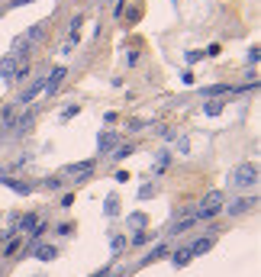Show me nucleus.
<instances>
[{
    "label": "nucleus",
    "instance_id": "ddd939ff",
    "mask_svg": "<svg viewBox=\"0 0 261 277\" xmlns=\"http://www.w3.org/2000/svg\"><path fill=\"white\" fill-rule=\"evenodd\" d=\"M16 116H20V107H16V103H7V107H3V113H0V119H3V129L10 132V126L16 123Z\"/></svg>",
    "mask_w": 261,
    "mask_h": 277
},
{
    "label": "nucleus",
    "instance_id": "1a4fd4ad",
    "mask_svg": "<svg viewBox=\"0 0 261 277\" xmlns=\"http://www.w3.org/2000/svg\"><path fill=\"white\" fill-rule=\"evenodd\" d=\"M252 207H255V197H238V200H232L226 209H229V216H245Z\"/></svg>",
    "mask_w": 261,
    "mask_h": 277
},
{
    "label": "nucleus",
    "instance_id": "f8f14e48",
    "mask_svg": "<svg viewBox=\"0 0 261 277\" xmlns=\"http://www.w3.org/2000/svg\"><path fill=\"white\" fill-rule=\"evenodd\" d=\"M32 254H36L39 261H55V258H58V248H55V245H36V248H32Z\"/></svg>",
    "mask_w": 261,
    "mask_h": 277
},
{
    "label": "nucleus",
    "instance_id": "bb28decb",
    "mask_svg": "<svg viewBox=\"0 0 261 277\" xmlns=\"http://www.w3.org/2000/svg\"><path fill=\"white\" fill-rule=\"evenodd\" d=\"M168 164H171V152H162V155H158V164H155V171H165Z\"/></svg>",
    "mask_w": 261,
    "mask_h": 277
},
{
    "label": "nucleus",
    "instance_id": "20e7f679",
    "mask_svg": "<svg viewBox=\"0 0 261 277\" xmlns=\"http://www.w3.org/2000/svg\"><path fill=\"white\" fill-rule=\"evenodd\" d=\"M62 174L65 177H74V181H87V177L94 174V158H87V162H74V164H65Z\"/></svg>",
    "mask_w": 261,
    "mask_h": 277
},
{
    "label": "nucleus",
    "instance_id": "39448f33",
    "mask_svg": "<svg viewBox=\"0 0 261 277\" xmlns=\"http://www.w3.org/2000/svg\"><path fill=\"white\" fill-rule=\"evenodd\" d=\"M39 93H46V77H42V74H39L36 77V81H32V84L29 87H26V91L23 93H20V97H16V107H23V103H29V100H36V97H39Z\"/></svg>",
    "mask_w": 261,
    "mask_h": 277
},
{
    "label": "nucleus",
    "instance_id": "2f4dec72",
    "mask_svg": "<svg viewBox=\"0 0 261 277\" xmlns=\"http://www.w3.org/2000/svg\"><path fill=\"white\" fill-rule=\"evenodd\" d=\"M26 3H32V0H10L3 10H16V7H26Z\"/></svg>",
    "mask_w": 261,
    "mask_h": 277
},
{
    "label": "nucleus",
    "instance_id": "9b49d317",
    "mask_svg": "<svg viewBox=\"0 0 261 277\" xmlns=\"http://www.w3.org/2000/svg\"><path fill=\"white\" fill-rule=\"evenodd\" d=\"M3 187H10L13 193H20V197H29L32 187L26 184V181H16V177H3Z\"/></svg>",
    "mask_w": 261,
    "mask_h": 277
},
{
    "label": "nucleus",
    "instance_id": "f03ea898",
    "mask_svg": "<svg viewBox=\"0 0 261 277\" xmlns=\"http://www.w3.org/2000/svg\"><path fill=\"white\" fill-rule=\"evenodd\" d=\"M229 187H232V190H242V193L255 190V187H258V164H255V162H242L229 174Z\"/></svg>",
    "mask_w": 261,
    "mask_h": 277
},
{
    "label": "nucleus",
    "instance_id": "6ab92c4d",
    "mask_svg": "<svg viewBox=\"0 0 261 277\" xmlns=\"http://www.w3.org/2000/svg\"><path fill=\"white\" fill-rule=\"evenodd\" d=\"M223 100H207V103H203V113H207V116H219V113H223Z\"/></svg>",
    "mask_w": 261,
    "mask_h": 277
},
{
    "label": "nucleus",
    "instance_id": "0eeeda50",
    "mask_svg": "<svg viewBox=\"0 0 261 277\" xmlns=\"http://www.w3.org/2000/svg\"><path fill=\"white\" fill-rule=\"evenodd\" d=\"M65 74H68V68H65V65H58V68L48 71V77H46V93H55V91H58V87H62V81H65Z\"/></svg>",
    "mask_w": 261,
    "mask_h": 277
},
{
    "label": "nucleus",
    "instance_id": "f257e3e1",
    "mask_svg": "<svg viewBox=\"0 0 261 277\" xmlns=\"http://www.w3.org/2000/svg\"><path fill=\"white\" fill-rule=\"evenodd\" d=\"M42 39H46V26H42V23L29 26L23 36H16L13 42H10V55H16V58H23V62H26V58L32 55V48H36Z\"/></svg>",
    "mask_w": 261,
    "mask_h": 277
},
{
    "label": "nucleus",
    "instance_id": "7c9ffc66",
    "mask_svg": "<svg viewBox=\"0 0 261 277\" xmlns=\"http://www.w3.org/2000/svg\"><path fill=\"white\" fill-rule=\"evenodd\" d=\"M200 58H203V52H184V62H200Z\"/></svg>",
    "mask_w": 261,
    "mask_h": 277
},
{
    "label": "nucleus",
    "instance_id": "2eb2a0df",
    "mask_svg": "<svg viewBox=\"0 0 261 277\" xmlns=\"http://www.w3.org/2000/svg\"><path fill=\"white\" fill-rule=\"evenodd\" d=\"M187 248H190V254H193V258H197V254H207L210 248H213V235H203L200 242H193V245H187Z\"/></svg>",
    "mask_w": 261,
    "mask_h": 277
},
{
    "label": "nucleus",
    "instance_id": "473e14b6",
    "mask_svg": "<svg viewBox=\"0 0 261 277\" xmlns=\"http://www.w3.org/2000/svg\"><path fill=\"white\" fill-rule=\"evenodd\" d=\"M7 239H10L7 232H0V248H3V242H7Z\"/></svg>",
    "mask_w": 261,
    "mask_h": 277
},
{
    "label": "nucleus",
    "instance_id": "6e6552de",
    "mask_svg": "<svg viewBox=\"0 0 261 277\" xmlns=\"http://www.w3.org/2000/svg\"><path fill=\"white\" fill-rule=\"evenodd\" d=\"M32 119H36V110H26V113H20V116H16V123L10 126V129H13V138H20V136H23V132L32 126Z\"/></svg>",
    "mask_w": 261,
    "mask_h": 277
},
{
    "label": "nucleus",
    "instance_id": "cd10ccee",
    "mask_svg": "<svg viewBox=\"0 0 261 277\" xmlns=\"http://www.w3.org/2000/svg\"><path fill=\"white\" fill-rule=\"evenodd\" d=\"M139 58H142V55H139L136 48H132V52L126 55V65H129V68H136V65H139Z\"/></svg>",
    "mask_w": 261,
    "mask_h": 277
},
{
    "label": "nucleus",
    "instance_id": "a878e982",
    "mask_svg": "<svg viewBox=\"0 0 261 277\" xmlns=\"http://www.w3.org/2000/svg\"><path fill=\"white\" fill-rule=\"evenodd\" d=\"M145 242H148V232H145V229H139L136 235L129 239V245H145Z\"/></svg>",
    "mask_w": 261,
    "mask_h": 277
},
{
    "label": "nucleus",
    "instance_id": "dca6fc26",
    "mask_svg": "<svg viewBox=\"0 0 261 277\" xmlns=\"http://www.w3.org/2000/svg\"><path fill=\"white\" fill-rule=\"evenodd\" d=\"M20 245H23V239H20V235H16V232H10V242H3V254H16L20 252Z\"/></svg>",
    "mask_w": 261,
    "mask_h": 277
},
{
    "label": "nucleus",
    "instance_id": "9d476101",
    "mask_svg": "<svg viewBox=\"0 0 261 277\" xmlns=\"http://www.w3.org/2000/svg\"><path fill=\"white\" fill-rule=\"evenodd\" d=\"M116 142H119V136H116V132H100V138H97V145H100V155H107V152H116Z\"/></svg>",
    "mask_w": 261,
    "mask_h": 277
},
{
    "label": "nucleus",
    "instance_id": "393cba45",
    "mask_svg": "<svg viewBox=\"0 0 261 277\" xmlns=\"http://www.w3.org/2000/svg\"><path fill=\"white\" fill-rule=\"evenodd\" d=\"M62 187V177H46L42 181V190H58Z\"/></svg>",
    "mask_w": 261,
    "mask_h": 277
},
{
    "label": "nucleus",
    "instance_id": "aec40b11",
    "mask_svg": "<svg viewBox=\"0 0 261 277\" xmlns=\"http://www.w3.org/2000/svg\"><path fill=\"white\" fill-rule=\"evenodd\" d=\"M200 93H203L207 100H213V97H223V93H229V87H226V84H219V87H203Z\"/></svg>",
    "mask_w": 261,
    "mask_h": 277
},
{
    "label": "nucleus",
    "instance_id": "c85d7f7f",
    "mask_svg": "<svg viewBox=\"0 0 261 277\" xmlns=\"http://www.w3.org/2000/svg\"><path fill=\"white\" fill-rule=\"evenodd\" d=\"M245 62L252 65V68L258 65V46H252V48H248V58H245Z\"/></svg>",
    "mask_w": 261,
    "mask_h": 277
},
{
    "label": "nucleus",
    "instance_id": "f3484780",
    "mask_svg": "<svg viewBox=\"0 0 261 277\" xmlns=\"http://www.w3.org/2000/svg\"><path fill=\"white\" fill-rule=\"evenodd\" d=\"M162 254H168V242H162V245H155V248H152V252H148V254H145V258H142L139 264H152L155 258H162Z\"/></svg>",
    "mask_w": 261,
    "mask_h": 277
},
{
    "label": "nucleus",
    "instance_id": "412c9836",
    "mask_svg": "<svg viewBox=\"0 0 261 277\" xmlns=\"http://www.w3.org/2000/svg\"><path fill=\"white\" fill-rule=\"evenodd\" d=\"M193 223H197V219H193V216H187V219H181V223H174V226H171V229H165V232H168V235H174V232H184V229H190Z\"/></svg>",
    "mask_w": 261,
    "mask_h": 277
},
{
    "label": "nucleus",
    "instance_id": "a211bd4d",
    "mask_svg": "<svg viewBox=\"0 0 261 277\" xmlns=\"http://www.w3.org/2000/svg\"><path fill=\"white\" fill-rule=\"evenodd\" d=\"M116 213H119V197L110 193L107 200H103V216H116Z\"/></svg>",
    "mask_w": 261,
    "mask_h": 277
},
{
    "label": "nucleus",
    "instance_id": "7ed1b4c3",
    "mask_svg": "<svg viewBox=\"0 0 261 277\" xmlns=\"http://www.w3.org/2000/svg\"><path fill=\"white\" fill-rule=\"evenodd\" d=\"M223 207H226V193H223V190H210L207 197L200 200L193 219H216V216L223 213Z\"/></svg>",
    "mask_w": 261,
    "mask_h": 277
},
{
    "label": "nucleus",
    "instance_id": "423d86ee",
    "mask_svg": "<svg viewBox=\"0 0 261 277\" xmlns=\"http://www.w3.org/2000/svg\"><path fill=\"white\" fill-rule=\"evenodd\" d=\"M20 65H23V58H16V55L0 58V77H3V81H13V74L20 71Z\"/></svg>",
    "mask_w": 261,
    "mask_h": 277
},
{
    "label": "nucleus",
    "instance_id": "4be33fe9",
    "mask_svg": "<svg viewBox=\"0 0 261 277\" xmlns=\"http://www.w3.org/2000/svg\"><path fill=\"white\" fill-rule=\"evenodd\" d=\"M145 223H148L145 213H132L129 216V226H132V229H145Z\"/></svg>",
    "mask_w": 261,
    "mask_h": 277
},
{
    "label": "nucleus",
    "instance_id": "c756f323",
    "mask_svg": "<svg viewBox=\"0 0 261 277\" xmlns=\"http://www.w3.org/2000/svg\"><path fill=\"white\" fill-rule=\"evenodd\" d=\"M126 155H132V145H123L119 152H113V162H119V158H126Z\"/></svg>",
    "mask_w": 261,
    "mask_h": 277
},
{
    "label": "nucleus",
    "instance_id": "b1692460",
    "mask_svg": "<svg viewBox=\"0 0 261 277\" xmlns=\"http://www.w3.org/2000/svg\"><path fill=\"white\" fill-rule=\"evenodd\" d=\"M123 248H126V239H123V235H113V239H110V252H113V254H119Z\"/></svg>",
    "mask_w": 261,
    "mask_h": 277
},
{
    "label": "nucleus",
    "instance_id": "4468645a",
    "mask_svg": "<svg viewBox=\"0 0 261 277\" xmlns=\"http://www.w3.org/2000/svg\"><path fill=\"white\" fill-rule=\"evenodd\" d=\"M190 258H193V254H190V248H177V252H171V264H174V268H184V264H190Z\"/></svg>",
    "mask_w": 261,
    "mask_h": 277
},
{
    "label": "nucleus",
    "instance_id": "5701e85b",
    "mask_svg": "<svg viewBox=\"0 0 261 277\" xmlns=\"http://www.w3.org/2000/svg\"><path fill=\"white\" fill-rule=\"evenodd\" d=\"M77 113H81V107H77V103H71L68 110H62V116H58V119H62V123H68V119H74Z\"/></svg>",
    "mask_w": 261,
    "mask_h": 277
}]
</instances>
